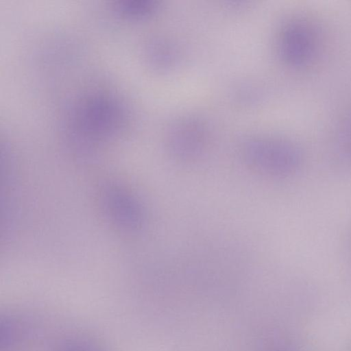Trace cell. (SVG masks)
Returning <instances> with one entry per match:
<instances>
[{"label": "cell", "mask_w": 351, "mask_h": 351, "mask_svg": "<svg viewBox=\"0 0 351 351\" xmlns=\"http://www.w3.org/2000/svg\"><path fill=\"white\" fill-rule=\"evenodd\" d=\"M247 167L265 177L285 178L298 171L302 162L300 148L291 140L269 135L247 137L240 145Z\"/></svg>", "instance_id": "obj_1"}, {"label": "cell", "mask_w": 351, "mask_h": 351, "mask_svg": "<svg viewBox=\"0 0 351 351\" xmlns=\"http://www.w3.org/2000/svg\"><path fill=\"white\" fill-rule=\"evenodd\" d=\"M165 141L167 151L173 159L182 162H193L208 151L211 143L210 128L199 115H180L168 125Z\"/></svg>", "instance_id": "obj_2"}, {"label": "cell", "mask_w": 351, "mask_h": 351, "mask_svg": "<svg viewBox=\"0 0 351 351\" xmlns=\"http://www.w3.org/2000/svg\"><path fill=\"white\" fill-rule=\"evenodd\" d=\"M318 34L308 22L295 19L280 29L277 51L280 60L291 66H301L311 62L317 54Z\"/></svg>", "instance_id": "obj_3"}, {"label": "cell", "mask_w": 351, "mask_h": 351, "mask_svg": "<svg viewBox=\"0 0 351 351\" xmlns=\"http://www.w3.org/2000/svg\"><path fill=\"white\" fill-rule=\"evenodd\" d=\"M75 115L77 129L91 136L112 133L121 121L118 105L105 97H97L84 101Z\"/></svg>", "instance_id": "obj_4"}, {"label": "cell", "mask_w": 351, "mask_h": 351, "mask_svg": "<svg viewBox=\"0 0 351 351\" xmlns=\"http://www.w3.org/2000/svg\"><path fill=\"white\" fill-rule=\"evenodd\" d=\"M148 60L156 71H171L178 61V49L171 40L164 37L156 38L149 45Z\"/></svg>", "instance_id": "obj_5"}, {"label": "cell", "mask_w": 351, "mask_h": 351, "mask_svg": "<svg viewBox=\"0 0 351 351\" xmlns=\"http://www.w3.org/2000/svg\"><path fill=\"white\" fill-rule=\"evenodd\" d=\"M158 8V3L153 0L123 1L117 5L118 10L123 16L137 20L150 17Z\"/></svg>", "instance_id": "obj_6"}, {"label": "cell", "mask_w": 351, "mask_h": 351, "mask_svg": "<svg viewBox=\"0 0 351 351\" xmlns=\"http://www.w3.org/2000/svg\"><path fill=\"white\" fill-rule=\"evenodd\" d=\"M337 143L344 152L351 154V119L339 128L337 135Z\"/></svg>", "instance_id": "obj_7"}]
</instances>
